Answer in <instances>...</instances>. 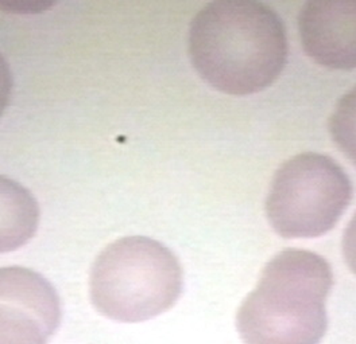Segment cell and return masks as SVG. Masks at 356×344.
I'll return each mask as SVG.
<instances>
[{"label":"cell","mask_w":356,"mask_h":344,"mask_svg":"<svg viewBox=\"0 0 356 344\" xmlns=\"http://www.w3.org/2000/svg\"><path fill=\"white\" fill-rule=\"evenodd\" d=\"M189 57L216 90L247 96L265 90L288 61L284 22L258 1H213L193 18Z\"/></svg>","instance_id":"6da1fadb"},{"label":"cell","mask_w":356,"mask_h":344,"mask_svg":"<svg viewBox=\"0 0 356 344\" xmlns=\"http://www.w3.org/2000/svg\"><path fill=\"white\" fill-rule=\"evenodd\" d=\"M334 286L328 261L286 249L262 270L236 315L245 344H318L327 334V299Z\"/></svg>","instance_id":"7a4b0ae2"},{"label":"cell","mask_w":356,"mask_h":344,"mask_svg":"<svg viewBox=\"0 0 356 344\" xmlns=\"http://www.w3.org/2000/svg\"><path fill=\"white\" fill-rule=\"evenodd\" d=\"M184 275L175 253L156 239L126 237L95 259L89 296L106 318L146 322L170 309L182 292Z\"/></svg>","instance_id":"3957f363"},{"label":"cell","mask_w":356,"mask_h":344,"mask_svg":"<svg viewBox=\"0 0 356 344\" xmlns=\"http://www.w3.org/2000/svg\"><path fill=\"white\" fill-rule=\"evenodd\" d=\"M351 199V180L334 159L305 152L277 170L265 209L278 236L316 238L334 229Z\"/></svg>","instance_id":"277c9868"},{"label":"cell","mask_w":356,"mask_h":344,"mask_svg":"<svg viewBox=\"0 0 356 344\" xmlns=\"http://www.w3.org/2000/svg\"><path fill=\"white\" fill-rule=\"evenodd\" d=\"M61 322V301L40 273L0 268V344H47Z\"/></svg>","instance_id":"5b68a950"},{"label":"cell","mask_w":356,"mask_h":344,"mask_svg":"<svg viewBox=\"0 0 356 344\" xmlns=\"http://www.w3.org/2000/svg\"><path fill=\"white\" fill-rule=\"evenodd\" d=\"M304 51L321 66L356 67V1H309L298 17Z\"/></svg>","instance_id":"8992f818"},{"label":"cell","mask_w":356,"mask_h":344,"mask_svg":"<svg viewBox=\"0 0 356 344\" xmlns=\"http://www.w3.org/2000/svg\"><path fill=\"white\" fill-rule=\"evenodd\" d=\"M40 206L18 182L0 175V253L24 246L37 233Z\"/></svg>","instance_id":"52a82bcc"},{"label":"cell","mask_w":356,"mask_h":344,"mask_svg":"<svg viewBox=\"0 0 356 344\" xmlns=\"http://www.w3.org/2000/svg\"><path fill=\"white\" fill-rule=\"evenodd\" d=\"M328 128L337 148L356 166V86L339 100Z\"/></svg>","instance_id":"ba28073f"},{"label":"cell","mask_w":356,"mask_h":344,"mask_svg":"<svg viewBox=\"0 0 356 344\" xmlns=\"http://www.w3.org/2000/svg\"><path fill=\"white\" fill-rule=\"evenodd\" d=\"M341 250H343V257L346 259V264L356 276V213L350 221L347 229L344 230L343 241H341Z\"/></svg>","instance_id":"9c48e42d"},{"label":"cell","mask_w":356,"mask_h":344,"mask_svg":"<svg viewBox=\"0 0 356 344\" xmlns=\"http://www.w3.org/2000/svg\"><path fill=\"white\" fill-rule=\"evenodd\" d=\"M11 92H13L11 70L4 57L0 54V117L10 104Z\"/></svg>","instance_id":"30bf717a"}]
</instances>
